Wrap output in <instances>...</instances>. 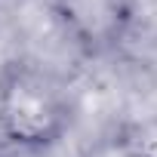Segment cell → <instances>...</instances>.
<instances>
[{
	"mask_svg": "<svg viewBox=\"0 0 157 157\" xmlns=\"http://www.w3.org/2000/svg\"><path fill=\"white\" fill-rule=\"evenodd\" d=\"M71 123L62 86L37 68L13 65L0 77V132L19 148H49Z\"/></svg>",
	"mask_w": 157,
	"mask_h": 157,
	"instance_id": "6da1fadb",
	"label": "cell"
},
{
	"mask_svg": "<svg viewBox=\"0 0 157 157\" xmlns=\"http://www.w3.org/2000/svg\"><path fill=\"white\" fill-rule=\"evenodd\" d=\"M56 13L80 46L105 49L129 22V0H56Z\"/></svg>",
	"mask_w": 157,
	"mask_h": 157,
	"instance_id": "7a4b0ae2",
	"label": "cell"
},
{
	"mask_svg": "<svg viewBox=\"0 0 157 157\" xmlns=\"http://www.w3.org/2000/svg\"><path fill=\"white\" fill-rule=\"evenodd\" d=\"M117 145L123 148L126 157H157V117L132 123L129 129H123Z\"/></svg>",
	"mask_w": 157,
	"mask_h": 157,
	"instance_id": "3957f363",
	"label": "cell"
}]
</instances>
